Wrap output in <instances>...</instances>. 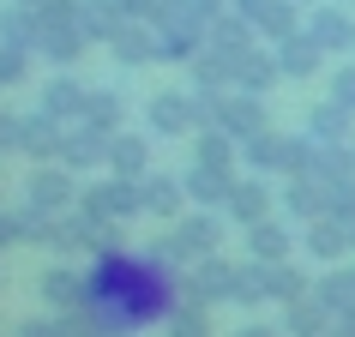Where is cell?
Returning <instances> with one entry per match:
<instances>
[{
    "label": "cell",
    "instance_id": "1",
    "mask_svg": "<svg viewBox=\"0 0 355 337\" xmlns=\"http://www.w3.org/2000/svg\"><path fill=\"white\" fill-rule=\"evenodd\" d=\"M49 295H55V301H78L85 289H78V283L67 277V271H55V277H49Z\"/></svg>",
    "mask_w": 355,
    "mask_h": 337
},
{
    "label": "cell",
    "instance_id": "6",
    "mask_svg": "<svg viewBox=\"0 0 355 337\" xmlns=\"http://www.w3.org/2000/svg\"><path fill=\"white\" fill-rule=\"evenodd\" d=\"M343 337H355V331H343Z\"/></svg>",
    "mask_w": 355,
    "mask_h": 337
},
{
    "label": "cell",
    "instance_id": "4",
    "mask_svg": "<svg viewBox=\"0 0 355 337\" xmlns=\"http://www.w3.org/2000/svg\"><path fill=\"white\" fill-rule=\"evenodd\" d=\"M19 337H55V331H49V325H24Z\"/></svg>",
    "mask_w": 355,
    "mask_h": 337
},
{
    "label": "cell",
    "instance_id": "2",
    "mask_svg": "<svg viewBox=\"0 0 355 337\" xmlns=\"http://www.w3.org/2000/svg\"><path fill=\"white\" fill-rule=\"evenodd\" d=\"M168 331H175V337H205V319H199V313H181Z\"/></svg>",
    "mask_w": 355,
    "mask_h": 337
},
{
    "label": "cell",
    "instance_id": "5",
    "mask_svg": "<svg viewBox=\"0 0 355 337\" xmlns=\"http://www.w3.org/2000/svg\"><path fill=\"white\" fill-rule=\"evenodd\" d=\"M241 337H271V331H241Z\"/></svg>",
    "mask_w": 355,
    "mask_h": 337
},
{
    "label": "cell",
    "instance_id": "3",
    "mask_svg": "<svg viewBox=\"0 0 355 337\" xmlns=\"http://www.w3.org/2000/svg\"><path fill=\"white\" fill-rule=\"evenodd\" d=\"M60 337H103V325H91V319H78V325H67Z\"/></svg>",
    "mask_w": 355,
    "mask_h": 337
}]
</instances>
